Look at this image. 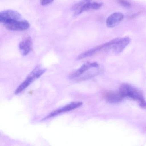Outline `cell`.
Segmentation results:
<instances>
[{"label": "cell", "instance_id": "cell-9", "mask_svg": "<svg viewBox=\"0 0 146 146\" xmlns=\"http://www.w3.org/2000/svg\"><path fill=\"white\" fill-rule=\"evenodd\" d=\"M124 18L123 13L119 12L114 13L108 17L106 24L108 28H113L119 24Z\"/></svg>", "mask_w": 146, "mask_h": 146}, {"label": "cell", "instance_id": "cell-13", "mask_svg": "<svg viewBox=\"0 0 146 146\" xmlns=\"http://www.w3.org/2000/svg\"><path fill=\"white\" fill-rule=\"evenodd\" d=\"M119 3L125 8H129L131 7L130 4L125 0H119Z\"/></svg>", "mask_w": 146, "mask_h": 146}, {"label": "cell", "instance_id": "cell-11", "mask_svg": "<svg viewBox=\"0 0 146 146\" xmlns=\"http://www.w3.org/2000/svg\"><path fill=\"white\" fill-rule=\"evenodd\" d=\"M123 96L119 91L118 92H111L108 93L106 96L107 101L111 103H117L122 101Z\"/></svg>", "mask_w": 146, "mask_h": 146}, {"label": "cell", "instance_id": "cell-12", "mask_svg": "<svg viewBox=\"0 0 146 146\" xmlns=\"http://www.w3.org/2000/svg\"><path fill=\"white\" fill-rule=\"evenodd\" d=\"M103 49V45L98 46L94 48H92L90 50H88V51H86V52L81 54L78 57L77 59L78 60H81L88 58V57H90Z\"/></svg>", "mask_w": 146, "mask_h": 146}, {"label": "cell", "instance_id": "cell-10", "mask_svg": "<svg viewBox=\"0 0 146 146\" xmlns=\"http://www.w3.org/2000/svg\"><path fill=\"white\" fill-rule=\"evenodd\" d=\"M32 48V41L30 36H27L23 39L19 44L20 52L23 56H26L31 51Z\"/></svg>", "mask_w": 146, "mask_h": 146}, {"label": "cell", "instance_id": "cell-8", "mask_svg": "<svg viewBox=\"0 0 146 146\" xmlns=\"http://www.w3.org/2000/svg\"><path fill=\"white\" fill-rule=\"evenodd\" d=\"M99 65L96 62L93 63H87L82 65L79 69L77 70L76 71L72 72L69 76V78L70 79H75L79 77L82 76L84 72L92 68H98Z\"/></svg>", "mask_w": 146, "mask_h": 146}, {"label": "cell", "instance_id": "cell-1", "mask_svg": "<svg viewBox=\"0 0 146 146\" xmlns=\"http://www.w3.org/2000/svg\"><path fill=\"white\" fill-rule=\"evenodd\" d=\"M131 40L129 37L117 38L103 44V49L111 51L114 54H119L129 44Z\"/></svg>", "mask_w": 146, "mask_h": 146}, {"label": "cell", "instance_id": "cell-5", "mask_svg": "<svg viewBox=\"0 0 146 146\" xmlns=\"http://www.w3.org/2000/svg\"><path fill=\"white\" fill-rule=\"evenodd\" d=\"M7 29L13 31H22L28 29L30 24L25 20H17L4 24Z\"/></svg>", "mask_w": 146, "mask_h": 146}, {"label": "cell", "instance_id": "cell-4", "mask_svg": "<svg viewBox=\"0 0 146 146\" xmlns=\"http://www.w3.org/2000/svg\"><path fill=\"white\" fill-rule=\"evenodd\" d=\"M82 104L83 102H71L64 106L58 108L57 110L53 111L43 119H48L54 117L63 113L70 111L72 110L76 109L77 108L79 107L82 106Z\"/></svg>", "mask_w": 146, "mask_h": 146}, {"label": "cell", "instance_id": "cell-3", "mask_svg": "<svg viewBox=\"0 0 146 146\" xmlns=\"http://www.w3.org/2000/svg\"><path fill=\"white\" fill-rule=\"evenodd\" d=\"M46 69L41 68L39 66L36 67L26 78L25 80L15 90V94H19L23 92L34 82V80L39 78L42 76L46 72Z\"/></svg>", "mask_w": 146, "mask_h": 146}, {"label": "cell", "instance_id": "cell-14", "mask_svg": "<svg viewBox=\"0 0 146 146\" xmlns=\"http://www.w3.org/2000/svg\"><path fill=\"white\" fill-rule=\"evenodd\" d=\"M54 0H41L42 5L45 6L50 4Z\"/></svg>", "mask_w": 146, "mask_h": 146}, {"label": "cell", "instance_id": "cell-2", "mask_svg": "<svg viewBox=\"0 0 146 146\" xmlns=\"http://www.w3.org/2000/svg\"><path fill=\"white\" fill-rule=\"evenodd\" d=\"M119 92L123 97H128L139 102L142 105L144 104V99L141 91L130 84H125L121 85Z\"/></svg>", "mask_w": 146, "mask_h": 146}, {"label": "cell", "instance_id": "cell-7", "mask_svg": "<svg viewBox=\"0 0 146 146\" xmlns=\"http://www.w3.org/2000/svg\"><path fill=\"white\" fill-rule=\"evenodd\" d=\"M90 9H91V0H82L74 5L72 7L75 16H77Z\"/></svg>", "mask_w": 146, "mask_h": 146}, {"label": "cell", "instance_id": "cell-6", "mask_svg": "<svg viewBox=\"0 0 146 146\" xmlns=\"http://www.w3.org/2000/svg\"><path fill=\"white\" fill-rule=\"evenodd\" d=\"M21 17L20 13L16 11L6 10L0 13V22L5 24L14 20H19Z\"/></svg>", "mask_w": 146, "mask_h": 146}]
</instances>
